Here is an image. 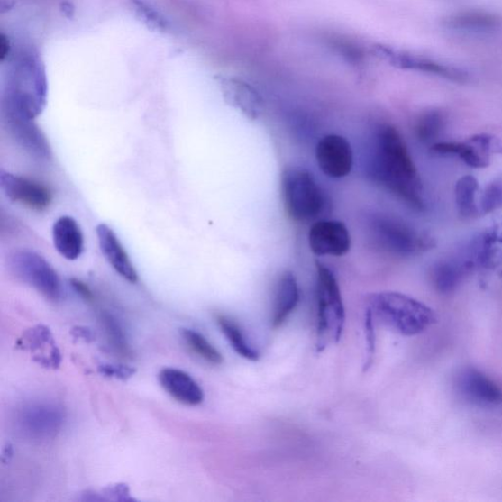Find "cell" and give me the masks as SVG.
<instances>
[{
	"label": "cell",
	"instance_id": "10",
	"mask_svg": "<svg viewBox=\"0 0 502 502\" xmlns=\"http://www.w3.org/2000/svg\"><path fill=\"white\" fill-rule=\"evenodd\" d=\"M0 187L11 202L23 205L31 210H47L53 199L49 187L32 178L2 171Z\"/></svg>",
	"mask_w": 502,
	"mask_h": 502
},
{
	"label": "cell",
	"instance_id": "13",
	"mask_svg": "<svg viewBox=\"0 0 502 502\" xmlns=\"http://www.w3.org/2000/svg\"><path fill=\"white\" fill-rule=\"evenodd\" d=\"M20 427L26 436L36 440H49L57 436L61 429L64 415L53 404H35L22 410Z\"/></svg>",
	"mask_w": 502,
	"mask_h": 502
},
{
	"label": "cell",
	"instance_id": "4",
	"mask_svg": "<svg viewBox=\"0 0 502 502\" xmlns=\"http://www.w3.org/2000/svg\"><path fill=\"white\" fill-rule=\"evenodd\" d=\"M317 351L337 343L345 324V309L336 275L330 268L316 262Z\"/></svg>",
	"mask_w": 502,
	"mask_h": 502
},
{
	"label": "cell",
	"instance_id": "28",
	"mask_svg": "<svg viewBox=\"0 0 502 502\" xmlns=\"http://www.w3.org/2000/svg\"><path fill=\"white\" fill-rule=\"evenodd\" d=\"M100 320H102V324L111 347L122 356H130L132 351L129 343L117 319L114 315L107 314V312H104L102 316H100Z\"/></svg>",
	"mask_w": 502,
	"mask_h": 502
},
{
	"label": "cell",
	"instance_id": "22",
	"mask_svg": "<svg viewBox=\"0 0 502 502\" xmlns=\"http://www.w3.org/2000/svg\"><path fill=\"white\" fill-rule=\"evenodd\" d=\"M52 238L55 249L67 260H76L84 251L82 230L70 216H62L54 222Z\"/></svg>",
	"mask_w": 502,
	"mask_h": 502
},
{
	"label": "cell",
	"instance_id": "24",
	"mask_svg": "<svg viewBox=\"0 0 502 502\" xmlns=\"http://www.w3.org/2000/svg\"><path fill=\"white\" fill-rule=\"evenodd\" d=\"M479 183L471 175L462 176L455 185V204L464 218H475L481 214L479 207Z\"/></svg>",
	"mask_w": 502,
	"mask_h": 502
},
{
	"label": "cell",
	"instance_id": "30",
	"mask_svg": "<svg viewBox=\"0 0 502 502\" xmlns=\"http://www.w3.org/2000/svg\"><path fill=\"white\" fill-rule=\"evenodd\" d=\"M376 321L373 317L371 312L366 309L365 314V332H366V341L368 345V356L367 362L364 366V370H368L372 364L373 356L375 354L376 349V332H375Z\"/></svg>",
	"mask_w": 502,
	"mask_h": 502
},
{
	"label": "cell",
	"instance_id": "26",
	"mask_svg": "<svg viewBox=\"0 0 502 502\" xmlns=\"http://www.w3.org/2000/svg\"><path fill=\"white\" fill-rule=\"evenodd\" d=\"M445 124L444 117L437 110L422 114L415 125V135L423 143H434Z\"/></svg>",
	"mask_w": 502,
	"mask_h": 502
},
{
	"label": "cell",
	"instance_id": "11",
	"mask_svg": "<svg viewBox=\"0 0 502 502\" xmlns=\"http://www.w3.org/2000/svg\"><path fill=\"white\" fill-rule=\"evenodd\" d=\"M375 52L379 58L388 61L398 69L427 73L459 83H465L470 80V76L461 69L429 59L420 58L417 55L397 51L386 46H377Z\"/></svg>",
	"mask_w": 502,
	"mask_h": 502
},
{
	"label": "cell",
	"instance_id": "5",
	"mask_svg": "<svg viewBox=\"0 0 502 502\" xmlns=\"http://www.w3.org/2000/svg\"><path fill=\"white\" fill-rule=\"evenodd\" d=\"M368 232L379 250L407 258L425 252L433 247V239L395 216L373 214L367 221Z\"/></svg>",
	"mask_w": 502,
	"mask_h": 502
},
{
	"label": "cell",
	"instance_id": "6",
	"mask_svg": "<svg viewBox=\"0 0 502 502\" xmlns=\"http://www.w3.org/2000/svg\"><path fill=\"white\" fill-rule=\"evenodd\" d=\"M8 269L18 281L35 288L44 297L58 301L62 295L59 277L50 262L30 250H19L8 256Z\"/></svg>",
	"mask_w": 502,
	"mask_h": 502
},
{
	"label": "cell",
	"instance_id": "27",
	"mask_svg": "<svg viewBox=\"0 0 502 502\" xmlns=\"http://www.w3.org/2000/svg\"><path fill=\"white\" fill-rule=\"evenodd\" d=\"M182 336L189 349L206 362L212 365H220L223 362V356L220 351L202 333L194 330L184 329Z\"/></svg>",
	"mask_w": 502,
	"mask_h": 502
},
{
	"label": "cell",
	"instance_id": "15",
	"mask_svg": "<svg viewBox=\"0 0 502 502\" xmlns=\"http://www.w3.org/2000/svg\"><path fill=\"white\" fill-rule=\"evenodd\" d=\"M220 85L227 104L245 117L256 121L264 114V99L249 83L237 78H223Z\"/></svg>",
	"mask_w": 502,
	"mask_h": 502
},
{
	"label": "cell",
	"instance_id": "14",
	"mask_svg": "<svg viewBox=\"0 0 502 502\" xmlns=\"http://www.w3.org/2000/svg\"><path fill=\"white\" fill-rule=\"evenodd\" d=\"M5 127L22 149L38 160H51V149L35 120L3 114Z\"/></svg>",
	"mask_w": 502,
	"mask_h": 502
},
{
	"label": "cell",
	"instance_id": "8",
	"mask_svg": "<svg viewBox=\"0 0 502 502\" xmlns=\"http://www.w3.org/2000/svg\"><path fill=\"white\" fill-rule=\"evenodd\" d=\"M315 158L323 174L334 180L348 177L353 169L351 144L337 133H329L317 142Z\"/></svg>",
	"mask_w": 502,
	"mask_h": 502
},
{
	"label": "cell",
	"instance_id": "7",
	"mask_svg": "<svg viewBox=\"0 0 502 502\" xmlns=\"http://www.w3.org/2000/svg\"><path fill=\"white\" fill-rule=\"evenodd\" d=\"M308 244L312 253L317 256L342 258L351 249V236L343 222L321 219L311 225Z\"/></svg>",
	"mask_w": 502,
	"mask_h": 502
},
{
	"label": "cell",
	"instance_id": "32",
	"mask_svg": "<svg viewBox=\"0 0 502 502\" xmlns=\"http://www.w3.org/2000/svg\"><path fill=\"white\" fill-rule=\"evenodd\" d=\"M103 495L108 497V499H114L120 501L132 500L130 497L129 488L124 484H118L111 486L103 489Z\"/></svg>",
	"mask_w": 502,
	"mask_h": 502
},
{
	"label": "cell",
	"instance_id": "23",
	"mask_svg": "<svg viewBox=\"0 0 502 502\" xmlns=\"http://www.w3.org/2000/svg\"><path fill=\"white\" fill-rule=\"evenodd\" d=\"M444 25L464 32H490L497 31L502 26V21L500 17L484 11H462L446 18Z\"/></svg>",
	"mask_w": 502,
	"mask_h": 502
},
{
	"label": "cell",
	"instance_id": "20",
	"mask_svg": "<svg viewBox=\"0 0 502 502\" xmlns=\"http://www.w3.org/2000/svg\"><path fill=\"white\" fill-rule=\"evenodd\" d=\"M160 382L172 397L186 406H196L203 403L205 393L191 375L177 368H164Z\"/></svg>",
	"mask_w": 502,
	"mask_h": 502
},
{
	"label": "cell",
	"instance_id": "25",
	"mask_svg": "<svg viewBox=\"0 0 502 502\" xmlns=\"http://www.w3.org/2000/svg\"><path fill=\"white\" fill-rule=\"evenodd\" d=\"M217 323L223 333L231 344V347L244 360L258 361L260 354L245 338L237 322L225 315H218Z\"/></svg>",
	"mask_w": 502,
	"mask_h": 502
},
{
	"label": "cell",
	"instance_id": "29",
	"mask_svg": "<svg viewBox=\"0 0 502 502\" xmlns=\"http://www.w3.org/2000/svg\"><path fill=\"white\" fill-rule=\"evenodd\" d=\"M479 200L481 214H489L502 209V178L488 184Z\"/></svg>",
	"mask_w": 502,
	"mask_h": 502
},
{
	"label": "cell",
	"instance_id": "16",
	"mask_svg": "<svg viewBox=\"0 0 502 502\" xmlns=\"http://www.w3.org/2000/svg\"><path fill=\"white\" fill-rule=\"evenodd\" d=\"M476 268L470 251L466 248L453 258L446 259L434 266L433 284L439 293L451 294Z\"/></svg>",
	"mask_w": 502,
	"mask_h": 502
},
{
	"label": "cell",
	"instance_id": "34",
	"mask_svg": "<svg viewBox=\"0 0 502 502\" xmlns=\"http://www.w3.org/2000/svg\"><path fill=\"white\" fill-rule=\"evenodd\" d=\"M71 333L74 338L80 339L87 342H91L96 340L95 333L91 329L87 327H75L71 331Z\"/></svg>",
	"mask_w": 502,
	"mask_h": 502
},
{
	"label": "cell",
	"instance_id": "3",
	"mask_svg": "<svg viewBox=\"0 0 502 502\" xmlns=\"http://www.w3.org/2000/svg\"><path fill=\"white\" fill-rule=\"evenodd\" d=\"M286 214L297 223H315L324 214L327 198L314 174L289 167L281 178Z\"/></svg>",
	"mask_w": 502,
	"mask_h": 502
},
{
	"label": "cell",
	"instance_id": "2",
	"mask_svg": "<svg viewBox=\"0 0 502 502\" xmlns=\"http://www.w3.org/2000/svg\"><path fill=\"white\" fill-rule=\"evenodd\" d=\"M376 322L405 337L418 336L437 322L434 310L421 301L397 292H380L367 298Z\"/></svg>",
	"mask_w": 502,
	"mask_h": 502
},
{
	"label": "cell",
	"instance_id": "19",
	"mask_svg": "<svg viewBox=\"0 0 502 502\" xmlns=\"http://www.w3.org/2000/svg\"><path fill=\"white\" fill-rule=\"evenodd\" d=\"M18 345L21 349L35 353L33 361L43 367L57 370L61 363L60 351L50 330L46 326L39 325L27 331Z\"/></svg>",
	"mask_w": 502,
	"mask_h": 502
},
{
	"label": "cell",
	"instance_id": "9",
	"mask_svg": "<svg viewBox=\"0 0 502 502\" xmlns=\"http://www.w3.org/2000/svg\"><path fill=\"white\" fill-rule=\"evenodd\" d=\"M455 386L461 396L473 406L486 408L502 406V387L476 368H464L456 376Z\"/></svg>",
	"mask_w": 502,
	"mask_h": 502
},
{
	"label": "cell",
	"instance_id": "35",
	"mask_svg": "<svg viewBox=\"0 0 502 502\" xmlns=\"http://www.w3.org/2000/svg\"><path fill=\"white\" fill-rule=\"evenodd\" d=\"M11 454H13V449H11V446L8 445L7 448L4 451L3 461L5 460V457H11Z\"/></svg>",
	"mask_w": 502,
	"mask_h": 502
},
{
	"label": "cell",
	"instance_id": "12",
	"mask_svg": "<svg viewBox=\"0 0 502 502\" xmlns=\"http://www.w3.org/2000/svg\"><path fill=\"white\" fill-rule=\"evenodd\" d=\"M431 152L456 156L466 165L476 169H487L495 155V139L488 133H479L461 142H434Z\"/></svg>",
	"mask_w": 502,
	"mask_h": 502
},
{
	"label": "cell",
	"instance_id": "17",
	"mask_svg": "<svg viewBox=\"0 0 502 502\" xmlns=\"http://www.w3.org/2000/svg\"><path fill=\"white\" fill-rule=\"evenodd\" d=\"M99 248L108 263L126 281L136 284L139 276L115 232L102 223L96 227Z\"/></svg>",
	"mask_w": 502,
	"mask_h": 502
},
{
	"label": "cell",
	"instance_id": "18",
	"mask_svg": "<svg viewBox=\"0 0 502 502\" xmlns=\"http://www.w3.org/2000/svg\"><path fill=\"white\" fill-rule=\"evenodd\" d=\"M477 268L493 270L502 278V218L470 242Z\"/></svg>",
	"mask_w": 502,
	"mask_h": 502
},
{
	"label": "cell",
	"instance_id": "1",
	"mask_svg": "<svg viewBox=\"0 0 502 502\" xmlns=\"http://www.w3.org/2000/svg\"><path fill=\"white\" fill-rule=\"evenodd\" d=\"M364 161L370 180L403 200L415 210H423V185L407 144L393 125L378 126Z\"/></svg>",
	"mask_w": 502,
	"mask_h": 502
},
{
	"label": "cell",
	"instance_id": "33",
	"mask_svg": "<svg viewBox=\"0 0 502 502\" xmlns=\"http://www.w3.org/2000/svg\"><path fill=\"white\" fill-rule=\"evenodd\" d=\"M72 288L75 289V292L79 295L83 299L86 301H93L94 300V294L92 289L88 288L84 282L78 280V278H72L70 281Z\"/></svg>",
	"mask_w": 502,
	"mask_h": 502
},
{
	"label": "cell",
	"instance_id": "21",
	"mask_svg": "<svg viewBox=\"0 0 502 502\" xmlns=\"http://www.w3.org/2000/svg\"><path fill=\"white\" fill-rule=\"evenodd\" d=\"M300 300V289L295 274L284 272L276 286L272 310V326L282 327L296 310Z\"/></svg>",
	"mask_w": 502,
	"mask_h": 502
},
{
	"label": "cell",
	"instance_id": "31",
	"mask_svg": "<svg viewBox=\"0 0 502 502\" xmlns=\"http://www.w3.org/2000/svg\"><path fill=\"white\" fill-rule=\"evenodd\" d=\"M98 372L109 378L119 379L126 381L136 374V368L124 364H104L98 367Z\"/></svg>",
	"mask_w": 502,
	"mask_h": 502
}]
</instances>
